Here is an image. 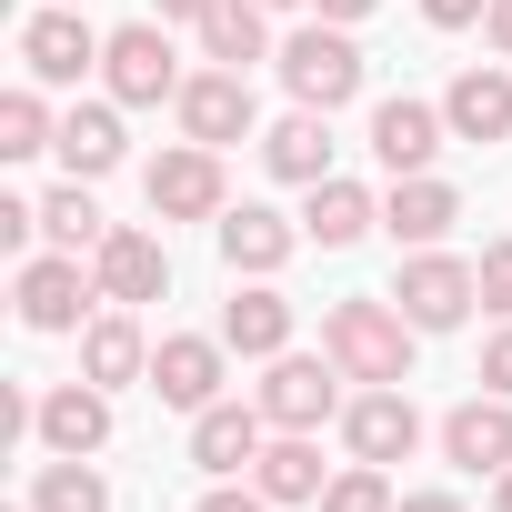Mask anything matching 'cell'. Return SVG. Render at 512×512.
<instances>
[{"mask_svg": "<svg viewBox=\"0 0 512 512\" xmlns=\"http://www.w3.org/2000/svg\"><path fill=\"white\" fill-rule=\"evenodd\" d=\"M322 352L352 382H412V322L382 312V302H332L322 312Z\"/></svg>", "mask_w": 512, "mask_h": 512, "instance_id": "obj_1", "label": "cell"}, {"mask_svg": "<svg viewBox=\"0 0 512 512\" xmlns=\"http://www.w3.org/2000/svg\"><path fill=\"white\" fill-rule=\"evenodd\" d=\"M392 302H402V322H412V332H452V322L482 302V272H472V262H452V251H412L402 282H392Z\"/></svg>", "mask_w": 512, "mask_h": 512, "instance_id": "obj_2", "label": "cell"}, {"mask_svg": "<svg viewBox=\"0 0 512 512\" xmlns=\"http://www.w3.org/2000/svg\"><path fill=\"white\" fill-rule=\"evenodd\" d=\"M282 81H292L302 111H342V101L362 91V51H352L342 31H292V41H282Z\"/></svg>", "mask_w": 512, "mask_h": 512, "instance_id": "obj_3", "label": "cell"}, {"mask_svg": "<svg viewBox=\"0 0 512 512\" xmlns=\"http://www.w3.org/2000/svg\"><path fill=\"white\" fill-rule=\"evenodd\" d=\"M101 71H111V101H181V61H171L161 21H131V31H111Z\"/></svg>", "mask_w": 512, "mask_h": 512, "instance_id": "obj_4", "label": "cell"}, {"mask_svg": "<svg viewBox=\"0 0 512 512\" xmlns=\"http://www.w3.org/2000/svg\"><path fill=\"white\" fill-rule=\"evenodd\" d=\"M151 211L161 221H221V151L211 141H181L151 161Z\"/></svg>", "mask_w": 512, "mask_h": 512, "instance_id": "obj_5", "label": "cell"}, {"mask_svg": "<svg viewBox=\"0 0 512 512\" xmlns=\"http://www.w3.org/2000/svg\"><path fill=\"white\" fill-rule=\"evenodd\" d=\"M262 412L282 432H312L342 412V362H302V352H272V382H262Z\"/></svg>", "mask_w": 512, "mask_h": 512, "instance_id": "obj_6", "label": "cell"}, {"mask_svg": "<svg viewBox=\"0 0 512 512\" xmlns=\"http://www.w3.org/2000/svg\"><path fill=\"white\" fill-rule=\"evenodd\" d=\"M342 442H352V462H412V442H422L412 392H402V382H372V392L342 412Z\"/></svg>", "mask_w": 512, "mask_h": 512, "instance_id": "obj_7", "label": "cell"}, {"mask_svg": "<svg viewBox=\"0 0 512 512\" xmlns=\"http://www.w3.org/2000/svg\"><path fill=\"white\" fill-rule=\"evenodd\" d=\"M221 352H231V342H201V332H171V342L151 352V392H161L171 412H211V402H221Z\"/></svg>", "mask_w": 512, "mask_h": 512, "instance_id": "obj_8", "label": "cell"}, {"mask_svg": "<svg viewBox=\"0 0 512 512\" xmlns=\"http://www.w3.org/2000/svg\"><path fill=\"white\" fill-rule=\"evenodd\" d=\"M101 51H111V41H101L81 11H41V21H21V61H31V81H81Z\"/></svg>", "mask_w": 512, "mask_h": 512, "instance_id": "obj_9", "label": "cell"}, {"mask_svg": "<svg viewBox=\"0 0 512 512\" xmlns=\"http://www.w3.org/2000/svg\"><path fill=\"white\" fill-rule=\"evenodd\" d=\"M171 111H181V131L211 141V151H221V141H251V81H241V71H201V81H181Z\"/></svg>", "mask_w": 512, "mask_h": 512, "instance_id": "obj_10", "label": "cell"}, {"mask_svg": "<svg viewBox=\"0 0 512 512\" xmlns=\"http://www.w3.org/2000/svg\"><path fill=\"white\" fill-rule=\"evenodd\" d=\"M91 282H101V302H161V282H171V262H161V241L151 231H111L101 251H91Z\"/></svg>", "mask_w": 512, "mask_h": 512, "instance_id": "obj_11", "label": "cell"}, {"mask_svg": "<svg viewBox=\"0 0 512 512\" xmlns=\"http://www.w3.org/2000/svg\"><path fill=\"white\" fill-rule=\"evenodd\" d=\"M442 131H452V121H442L432 101H382V111H372V151H382V171H392V181H412V171H432V151H442Z\"/></svg>", "mask_w": 512, "mask_h": 512, "instance_id": "obj_12", "label": "cell"}, {"mask_svg": "<svg viewBox=\"0 0 512 512\" xmlns=\"http://www.w3.org/2000/svg\"><path fill=\"white\" fill-rule=\"evenodd\" d=\"M262 402H211V412H191V462L201 472H241V462H262Z\"/></svg>", "mask_w": 512, "mask_h": 512, "instance_id": "obj_13", "label": "cell"}, {"mask_svg": "<svg viewBox=\"0 0 512 512\" xmlns=\"http://www.w3.org/2000/svg\"><path fill=\"white\" fill-rule=\"evenodd\" d=\"M442 121H452V141H482V151H492V141H512V81H502L492 61H482V71H462V81L442 91Z\"/></svg>", "mask_w": 512, "mask_h": 512, "instance_id": "obj_14", "label": "cell"}, {"mask_svg": "<svg viewBox=\"0 0 512 512\" xmlns=\"http://www.w3.org/2000/svg\"><path fill=\"white\" fill-rule=\"evenodd\" d=\"M442 452H452L462 472H512V392L462 402V412L442 422Z\"/></svg>", "mask_w": 512, "mask_h": 512, "instance_id": "obj_15", "label": "cell"}, {"mask_svg": "<svg viewBox=\"0 0 512 512\" xmlns=\"http://www.w3.org/2000/svg\"><path fill=\"white\" fill-rule=\"evenodd\" d=\"M81 262L71 251H51V262H21V322L31 332H81Z\"/></svg>", "mask_w": 512, "mask_h": 512, "instance_id": "obj_16", "label": "cell"}, {"mask_svg": "<svg viewBox=\"0 0 512 512\" xmlns=\"http://www.w3.org/2000/svg\"><path fill=\"white\" fill-rule=\"evenodd\" d=\"M292 241H302V231H292L282 211H262V201L221 211V262H231V272H282V262H292Z\"/></svg>", "mask_w": 512, "mask_h": 512, "instance_id": "obj_17", "label": "cell"}, {"mask_svg": "<svg viewBox=\"0 0 512 512\" xmlns=\"http://www.w3.org/2000/svg\"><path fill=\"white\" fill-rule=\"evenodd\" d=\"M382 221H392V241H412V251H432L452 221H462V201H452V181H432V171H412V181H392V201H382Z\"/></svg>", "mask_w": 512, "mask_h": 512, "instance_id": "obj_18", "label": "cell"}, {"mask_svg": "<svg viewBox=\"0 0 512 512\" xmlns=\"http://www.w3.org/2000/svg\"><path fill=\"white\" fill-rule=\"evenodd\" d=\"M31 432H41L51 452H101V442H111V402H101V382H71V392H51V402L31 412Z\"/></svg>", "mask_w": 512, "mask_h": 512, "instance_id": "obj_19", "label": "cell"}, {"mask_svg": "<svg viewBox=\"0 0 512 512\" xmlns=\"http://www.w3.org/2000/svg\"><path fill=\"white\" fill-rule=\"evenodd\" d=\"M51 151H61V171H71V181H101V171L121 161V111L81 101V111L61 121V141H51Z\"/></svg>", "mask_w": 512, "mask_h": 512, "instance_id": "obj_20", "label": "cell"}, {"mask_svg": "<svg viewBox=\"0 0 512 512\" xmlns=\"http://www.w3.org/2000/svg\"><path fill=\"white\" fill-rule=\"evenodd\" d=\"M382 211H372V191L362 181H312V211H302V241H322V251H342V241H362Z\"/></svg>", "mask_w": 512, "mask_h": 512, "instance_id": "obj_21", "label": "cell"}, {"mask_svg": "<svg viewBox=\"0 0 512 512\" xmlns=\"http://www.w3.org/2000/svg\"><path fill=\"white\" fill-rule=\"evenodd\" d=\"M81 372H91V382H141V372H151L141 322H131V312H101V322L81 332Z\"/></svg>", "mask_w": 512, "mask_h": 512, "instance_id": "obj_22", "label": "cell"}, {"mask_svg": "<svg viewBox=\"0 0 512 512\" xmlns=\"http://www.w3.org/2000/svg\"><path fill=\"white\" fill-rule=\"evenodd\" d=\"M332 111H292L272 141H262V161L282 171V181H332V131H322Z\"/></svg>", "mask_w": 512, "mask_h": 512, "instance_id": "obj_23", "label": "cell"}, {"mask_svg": "<svg viewBox=\"0 0 512 512\" xmlns=\"http://www.w3.org/2000/svg\"><path fill=\"white\" fill-rule=\"evenodd\" d=\"M221 342L251 352V362H272V352L292 342V302H282V292H241V302L221 312Z\"/></svg>", "mask_w": 512, "mask_h": 512, "instance_id": "obj_24", "label": "cell"}, {"mask_svg": "<svg viewBox=\"0 0 512 512\" xmlns=\"http://www.w3.org/2000/svg\"><path fill=\"white\" fill-rule=\"evenodd\" d=\"M251 482H262L272 502H322V452H312L302 432H282V442H262V462H251Z\"/></svg>", "mask_w": 512, "mask_h": 512, "instance_id": "obj_25", "label": "cell"}, {"mask_svg": "<svg viewBox=\"0 0 512 512\" xmlns=\"http://www.w3.org/2000/svg\"><path fill=\"white\" fill-rule=\"evenodd\" d=\"M201 51H211L221 71L262 61V0H211V11H201Z\"/></svg>", "mask_w": 512, "mask_h": 512, "instance_id": "obj_26", "label": "cell"}, {"mask_svg": "<svg viewBox=\"0 0 512 512\" xmlns=\"http://www.w3.org/2000/svg\"><path fill=\"white\" fill-rule=\"evenodd\" d=\"M31 512H111V482L81 462V452H61L51 472H41V492H31Z\"/></svg>", "mask_w": 512, "mask_h": 512, "instance_id": "obj_27", "label": "cell"}, {"mask_svg": "<svg viewBox=\"0 0 512 512\" xmlns=\"http://www.w3.org/2000/svg\"><path fill=\"white\" fill-rule=\"evenodd\" d=\"M41 231H51L61 251H101V241H111V221L91 211V191H81V181H61V191L41 201Z\"/></svg>", "mask_w": 512, "mask_h": 512, "instance_id": "obj_28", "label": "cell"}, {"mask_svg": "<svg viewBox=\"0 0 512 512\" xmlns=\"http://www.w3.org/2000/svg\"><path fill=\"white\" fill-rule=\"evenodd\" d=\"M61 131H51V111H41V91H11V101H0V151H11V161H31V151H51Z\"/></svg>", "mask_w": 512, "mask_h": 512, "instance_id": "obj_29", "label": "cell"}, {"mask_svg": "<svg viewBox=\"0 0 512 512\" xmlns=\"http://www.w3.org/2000/svg\"><path fill=\"white\" fill-rule=\"evenodd\" d=\"M322 512H392V482H382V462H352V472H332V482H322Z\"/></svg>", "mask_w": 512, "mask_h": 512, "instance_id": "obj_30", "label": "cell"}, {"mask_svg": "<svg viewBox=\"0 0 512 512\" xmlns=\"http://www.w3.org/2000/svg\"><path fill=\"white\" fill-rule=\"evenodd\" d=\"M472 272H482V302H492V312H512V241H492Z\"/></svg>", "mask_w": 512, "mask_h": 512, "instance_id": "obj_31", "label": "cell"}, {"mask_svg": "<svg viewBox=\"0 0 512 512\" xmlns=\"http://www.w3.org/2000/svg\"><path fill=\"white\" fill-rule=\"evenodd\" d=\"M41 231V201H0V251H21Z\"/></svg>", "mask_w": 512, "mask_h": 512, "instance_id": "obj_32", "label": "cell"}, {"mask_svg": "<svg viewBox=\"0 0 512 512\" xmlns=\"http://www.w3.org/2000/svg\"><path fill=\"white\" fill-rule=\"evenodd\" d=\"M482 382H492V392H512V322L482 342Z\"/></svg>", "mask_w": 512, "mask_h": 512, "instance_id": "obj_33", "label": "cell"}, {"mask_svg": "<svg viewBox=\"0 0 512 512\" xmlns=\"http://www.w3.org/2000/svg\"><path fill=\"white\" fill-rule=\"evenodd\" d=\"M482 11H492V0H422V21H432V31H462V21H482Z\"/></svg>", "mask_w": 512, "mask_h": 512, "instance_id": "obj_34", "label": "cell"}, {"mask_svg": "<svg viewBox=\"0 0 512 512\" xmlns=\"http://www.w3.org/2000/svg\"><path fill=\"white\" fill-rule=\"evenodd\" d=\"M191 512H272V492H201Z\"/></svg>", "mask_w": 512, "mask_h": 512, "instance_id": "obj_35", "label": "cell"}, {"mask_svg": "<svg viewBox=\"0 0 512 512\" xmlns=\"http://www.w3.org/2000/svg\"><path fill=\"white\" fill-rule=\"evenodd\" d=\"M482 31H492V51L512 61V0H492V11H482Z\"/></svg>", "mask_w": 512, "mask_h": 512, "instance_id": "obj_36", "label": "cell"}, {"mask_svg": "<svg viewBox=\"0 0 512 512\" xmlns=\"http://www.w3.org/2000/svg\"><path fill=\"white\" fill-rule=\"evenodd\" d=\"M392 512H462V502H452V492H402Z\"/></svg>", "mask_w": 512, "mask_h": 512, "instance_id": "obj_37", "label": "cell"}, {"mask_svg": "<svg viewBox=\"0 0 512 512\" xmlns=\"http://www.w3.org/2000/svg\"><path fill=\"white\" fill-rule=\"evenodd\" d=\"M372 11V0H322V21H362Z\"/></svg>", "mask_w": 512, "mask_h": 512, "instance_id": "obj_38", "label": "cell"}, {"mask_svg": "<svg viewBox=\"0 0 512 512\" xmlns=\"http://www.w3.org/2000/svg\"><path fill=\"white\" fill-rule=\"evenodd\" d=\"M211 11V0H161V21H201Z\"/></svg>", "mask_w": 512, "mask_h": 512, "instance_id": "obj_39", "label": "cell"}, {"mask_svg": "<svg viewBox=\"0 0 512 512\" xmlns=\"http://www.w3.org/2000/svg\"><path fill=\"white\" fill-rule=\"evenodd\" d=\"M492 512H512V472H492Z\"/></svg>", "mask_w": 512, "mask_h": 512, "instance_id": "obj_40", "label": "cell"}, {"mask_svg": "<svg viewBox=\"0 0 512 512\" xmlns=\"http://www.w3.org/2000/svg\"><path fill=\"white\" fill-rule=\"evenodd\" d=\"M262 11H292V0H262Z\"/></svg>", "mask_w": 512, "mask_h": 512, "instance_id": "obj_41", "label": "cell"}]
</instances>
